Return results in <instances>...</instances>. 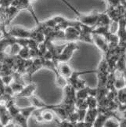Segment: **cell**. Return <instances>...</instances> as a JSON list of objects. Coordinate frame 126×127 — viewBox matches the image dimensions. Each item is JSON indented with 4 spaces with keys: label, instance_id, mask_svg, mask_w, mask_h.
<instances>
[{
    "label": "cell",
    "instance_id": "6da1fadb",
    "mask_svg": "<svg viewBox=\"0 0 126 127\" xmlns=\"http://www.w3.org/2000/svg\"><path fill=\"white\" fill-rule=\"evenodd\" d=\"M96 75H97V78H98L97 87L99 88L106 87V82H107L108 78L112 71H111L110 68L104 57H103V58L101 59L98 65V67L96 68Z\"/></svg>",
    "mask_w": 126,
    "mask_h": 127
},
{
    "label": "cell",
    "instance_id": "7a4b0ae2",
    "mask_svg": "<svg viewBox=\"0 0 126 127\" xmlns=\"http://www.w3.org/2000/svg\"><path fill=\"white\" fill-rule=\"evenodd\" d=\"M96 70H85V71H74L73 74L69 78L68 83L73 86L75 89L77 91L83 89L86 86V82L83 79H80L81 75L86 74V73H96Z\"/></svg>",
    "mask_w": 126,
    "mask_h": 127
},
{
    "label": "cell",
    "instance_id": "3957f363",
    "mask_svg": "<svg viewBox=\"0 0 126 127\" xmlns=\"http://www.w3.org/2000/svg\"><path fill=\"white\" fill-rule=\"evenodd\" d=\"M78 49L79 47L75 42H69L68 43L65 44L64 50L57 58L58 63H67Z\"/></svg>",
    "mask_w": 126,
    "mask_h": 127
},
{
    "label": "cell",
    "instance_id": "277c9868",
    "mask_svg": "<svg viewBox=\"0 0 126 127\" xmlns=\"http://www.w3.org/2000/svg\"><path fill=\"white\" fill-rule=\"evenodd\" d=\"M5 31L8 35L17 38H31L32 34V30H27L19 26H14L9 29L5 28Z\"/></svg>",
    "mask_w": 126,
    "mask_h": 127
},
{
    "label": "cell",
    "instance_id": "5b68a950",
    "mask_svg": "<svg viewBox=\"0 0 126 127\" xmlns=\"http://www.w3.org/2000/svg\"><path fill=\"white\" fill-rule=\"evenodd\" d=\"M93 43L101 52L103 53V54L106 53L109 50V47H110L109 42L103 36L93 34Z\"/></svg>",
    "mask_w": 126,
    "mask_h": 127
},
{
    "label": "cell",
    "instance_id": "8992f818",
    "mask_svg": "<svg viewBox=\"0 0 126 127\" xmlns=\"http://www.w3.org/2000/svg\"><path fill=\"white\" fill-rule=\"evenodd\" d=\"M37 89V85L35 82H30L29 84L26 85L24 89L19 93V94H16L14 97L17 98H26L28 99L30 98L31 96L34 95L35 92Z\"/></svg>",
    "mask_w": 126,
    "mask_h": 127
},
{
    "label": "cell",
    "instance_id": "52a82bcc",
    "mask_svg": "<svg viewBox=\"0 0 126 127\" xmlns=\"http://www.w3.org/2000/svg\"><path fill=\"white\" fill-rule=\"evenodd\" d=\"M42 68H43V57L35 58V59H33V62L31 64V65L28 67L26 74L31 79V76L35 74V72H37L38 70L42 69Z\"/></svg>",
    "mask_w": 126,
    "mask_h": 127
},
{
    "label": "cell",
    "instance_id": "ba28073f",
    "mask_svg": "<svg viewBox=\"0 0 126 127\" xmlns=\"http://www.w3.org/2000/svg\"><path fill=\"white\" fill-rule=\"evenodd\" d=\"M74 71L75 70L72 69V67L69 64H67V63H60L58 64V71L60 72L61 75L66 78L67 80L73 74Z\"/></svg>",
    "mask_w": 126,
    "mask_h": 127
},
{
    "label": "cell",
    "instance_id": "9c48e42d",
    "mask_svg": "<svg viewBox=\"0 0 126 127\" xmlns=\"http://www.w3.org/2000/svg\"><path fill=\"white\" fill-rule=\"evenodd\" d=\"M28 100L30 105L36 107V108H47L48 105H49L45 101H43L40 97H38L35 94L31 96L30 98H28Z\"/></svg>",
    "mask_w": 126,
    "mask_h": 127
},
{
    "label": "cell",
    "instance_id": "30bf717a",
    "mask_svg": "<svg viewBox=\"0 0 126 127\" xmlns=\"http://www.w3.org/2000/svg\"><path fill=\"white\" fill-rule=\"evenodd\" d=\"M99 110L98 108H94V109H88L86 112L85 119V123L87 124H89L93 126V123H95V121L97 118V116L99 115Z\"/></svg>",
    "mask_w": 126,
    "mask_h": 127
},
{
    "label": "cell",
    "instance_id": "8fae6325",
    "mask_svg": "<svg viewBox=\"0 0 126 127\" xmlns=\"http://www.w3.org/2000/svg\"><path fill=\"white\" fill-rule=\"evenodd\" d=\"M54 73H55V84H56V86L59 88H61L62 90H64V88L69 84L68 80L60 74V72L58 71V67L54 71Z\"/></svg>",
    "mask_w": 126,
    "mask_h": 127
},
{
    "label": "cell",
    "instance_id": "7c38bea8",
    "mask_svg": "<svg viewBox=\"0 0 126 127\" xmlns=\"http://www.w3.org/2000/svg\"><path fill=\"white\" fill-rule=\"evenodd\" d=\"M20 9L18 8L13 6H9L6 8V16H7V25H9V24L10 23V21L14 19L17 14L20 13Z\"/></svg>",
    "mask_w": 126,
    "mask_h": 127
},
{
    "label": "cell",
    "instance_id": "4fadbf2b",
    "mask_svg": "<svg viewBox=\"0 0 126 127\" xmlns=\"http://www.w3.org/2000/svg\"><path fill=\"white\" fill-rule=\"evenodd\" d=\"M13 121V117L6 108H3L0 111V122L3 126H6Z\"/></svg>",
    "mask_w": 126,
    "mask_h": 127
},
{
    "label": "cell",
    "instance_id": "5bb4252c",
    "mask_svg": "<svg viewBox=\"0 0 126 127\" xmlns=\"http://www.w3.org/2000/svg\"><path fill=\"white\" fill-rule=\"evenodd\" d=\"M55 114L50 109L44 108L42 111V119L44 123H50L55 119Z\"/></svg>",
    "mask_w": 126,
    "mask_h": 127
},
{
    "label": "cell",
    "instance_id": "9a60e30c",
    "mask_svg": "<svg viewBox=\"0 0 126 127\" xmlns=\"http://www.w3.org/2000/svg\"><path fill=\"white\" fill-rule=\"evenodd\" d=\"M121 120L118 116H110L105 122L103 127H120Z\"/></svg>",
    "mask_w": 126,
    "mask_h": 127
},
{
    "label": "cell",
    "instance_id": "2e32d148",
    "mask_svg": "<svg viewBox=\"0 0 126 127\" xmlns=\"http://www.w3.org/2000/svg\"><path fill=\"white\" fill-rule=\"evenodd\" d=\"M13 121L21 127H28V119L23 116L21 113L14 117Z\"/></svg>",
    "mask_w": 126,
    "mask_h": 127
},
{
    "label": "cell",
    "instance_id": "e0dca14e",
    "mask_svg": "<svg viewBox=\"0 0 126 127\" xmlns=\"http://www.w3.org/2000/svg\"><path fill=\"white\" fill-rule=\"evenodd\" d=\"M37 108L35 107H33L31 105L27 106V107H21V114L25 116L26 119H29L30 117H32L33 113L35 112V111Z\"/></svg>",
    "mask_w": 126,
    "mask_h": 127
},
{
    "label": "cell",
    "instance_id": "ac0fdd59",
    "mask_svg": "<svg viewBox=\"0 0 126 127\" xmlns=\"http://www.w3.org/2000/svg\"><path fill=\"white\" fill-rule=\"evenodd\" d=\"M117 101L118 104L126 105V87L117 92Z\"/></svg>",
    "mask_w": 126,
    "mask_h": 127
},
{
    "label": "cell",
    "instance_id": "d6986e66",
    "mask_svg": "<svg viewBox=\"0 0 126 127\" xmlns=\"http://www.w3.org/2000/svg\"><path fill=\"white\" fill-rule=\"evenodd\" d=\"M87 104H88L89 109H94V108H98L99 102L96 96H89L88 98L86 99Z\"/></svg>",
    "mask_w": 126,
    "mask_h": 127
},
{
    "label": "cell",
    "instance_id": "ffe728a7",
    "mask_svg": "<svg viewBox=\"0 0 126 127\" xmlns=\"http://www.w3.org/2000/svg\"><path fill=\"white\" fill-rule=\"evenodd\" d=\"M13 82H17V83H19V84H21L24 86H25L27 85L25 78H24V75L16 71L15 73H13Z\"/></svg>",
    "mask_w": 126,
    "mask_h": 127
},
{
    "label": "cell",
    "instance_id": "44dd1931",
    "mask_svg": "<svg viewBox=\"0 0 126 127\" xmlns=\"http://www.w3.org/2000/svg\"><path fill=\"white\" fill-rule=\"evenodd\" d=\"M18 57H20L22 59L25 60H28V59H31V55H30V49L28 47H22L21 50L18 54Z\"/></svg>",
    "mask_w": 126,
    "mask_h": 127
},
{
    "label": "cell",
    "instance_id": "7402d4cb",
    "mask_svg": "<svg viewBox=\"0 0 126 127\" xmlns=\"http://www.w3.org/2000/svg\"><path fill=\"white\" fill-rule=\"evenodd\" d=\"M10 86L12 87V89H13V90L14 92V96H15L16 94H19V93H20L24 89V87H25L23 85L19 84V83L15 82H13L11 83V85H10Z\"/></svg>",
    "mask_w": 126,
    "mask_h": 127
},
{
    "label": "cell",
    "instance_id": "603a6c76",
    "mask_svg": "<svg viewBox=\"0 0 126 127\" xmlns=\"http://www.w3.org/2000/svg\"><path fill=\"white\" fill-rule=\"evenodd\" d=\"M2 79L3 83L6 85V86H9L11 85V83L13 82V75H6V76H2V77H0Z\"/></svg>",
    "mask_w": 126,
    "mask_h": 127
},
{
    "label": "cell",
    "instance_id": "cb8c5ba5",
    "mask_svg": "<svg viewBox=\"0 0 126 127\" xmlns=\"http://www.w3.org/2000/svg\"><path fill=\"white\" fill-rule=\"evenodd\" d=\"M109 4V7H116L122 5V0H105Z\"/></svg>",
    "mask_w": 126,
    "mask_h": 127
},
{
    "label": "cell",
    "instance_id": "d4e9b609",
    "mask_svg": "<svg viewBox=\"0 0 126 127\" xmlns=\"http://www.w3.org/2000/svg\"><path fill=\"white\" fill-rule=\"evenodd\" d=\"M14 0H0V6L3 7H8L11 6Z\"/></svg>",
    "mask_w": 126,
    "mask_h": 127
},
{
    "label": "cell",
    "instance_id": "484cf974",
    "mask_svg": "<svg viewBox=\"0 0 126 127\" xmlns=\"http://www.w3.org/2000/svg\"><path fill=\"white\" fill-rule=\"evenodd\" d=\"M4 127H16V123H14L13 121H12V122H10L9 123H8L7 125L4 126Z\"/></svg>",
    "mask_w": 126,
    "mask_h": 127
},
{
    "label": "cell",
    "instance_id": "4316f807",
    "mask_svg": "<svg viewBox=\"0 0 126 127\" xmlns=\"http://www.w3.org/2000/svg\"><path fill=\"white\" fill-rule=\"evenodd\" d=\"M122 115H123V118L122 119H126V109L122 112Z\"/></svg>",
    "mask_w": 126,
    "mask_h": 127
},
{
    "label": "cell",
    "instance_id": "83f0119b",
    "mask_svg": "<svg viewBox=\"0 0 126 127\" xmlns=\"http://www.w3.org/2000/svg\"><path fill=\"white\" fill-rule=\"evenodd\" d=\"M0 127H4V126L1 123V122H0Z\"/></svg>",
    "mask_w": 126,
    "mask_h": 127
},
{
    "label": "cell",
    "instance_id": "f1b7e54d",
    "mask_svg": "<svg viewBox=\"0 0 126 127\" xmlns=\"http://www.w3.org/2000/svg\"><path fill=\"white\" fill-rule=\"evenodd\" d=\"M29 1H30L31 2H35V1H36V0H29Z\"/></svg>",
    "mask_w": 126,
    "mask_h": 127
},
{
    "label": "cell",
    "instance_id": "f546056e",
    "mask_svg": "<svg viewBox=\"0 0 126 127\" xmlns=\"http://www.w3.org/2000/svg\"><path fill=\"white\" fill-rule=\"evenodd\" d=\"M0 29H1V25H0Z\"/></svg>",
    "mask_w": 126,
    "mask_h": 127
}]
</instances>
